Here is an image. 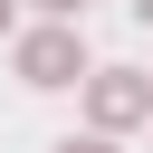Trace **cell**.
Returning a JSON list of instances; mask_svg holds the SVG:
<instances>
[{"label": "cell", "instance_id": "6da1fadb", "mask_svg": "<svg viewBox=\"0 0 153 153\" xmlns=\"http://www.w3.org/2000/svg\"><path fill=\"white\" fill-rule=\"evenodd\" d=\"M10 67H19V86H38V96L86 86V38H76V19H38V29H19Z\"/></svg>", "mask_w": 153, "mask_h": 153}, {"label": "cell", "instance_id": "7a4b0ae2", "mask_svg": "<svg viewBox=\"0 0 153 153\" xmlns=\"http://www.w3.org/2000/svg\"><path fill=\"white\" fill-rule=\"evenodd\" d=\"M143 115H153L143 67H86V134H134Z\"/></svg>", "mask_w": 153, "mask_h": 153}, {"label": "cell", "instance_id": "3957f363", "mask_svg": "<svg viewBox=\"0 0 153 153\" xmlns=\"http://www.w3.org/2000/svg\"><path fill=\"white\" fill-rule=\"evenodd\" d=\"M38 19H86V0H29Z\"/></svg>", "mask_w": 153, "mask_h": 153}, {"label": "cell", "instance_id": "277c9868", "mask_svg": "<svg viewBox=\"0 0 153 153\" xmlns=\"http://www.w3.org/2000/svg\"><path fill=\"white\" fill-rule=\"evenodd\" d=\"M57 153H115V134H67Z\"/></svg>", "mask_w": 153, "mask_h": 153}, {"label": "cell", "instance_id": "5b68a950", "mask_svg": "<svg viewBox=\"0 0 153 153\" xmlns=\"http://www.w3.org/2000/svg\"><path fill=\"white\" fill-rule=\"evenodd\" d=\"M10 19H19V0H0V38H10Z\"/></svg>", "mask_w": 153, "mask_h": 153}, {"label": "cell", "instance_id": "8992f818", "mask_svg": "<svg viewBox=\"0 0 153 153\" xmlns=\"http://www.w3.org/2000/svg\"><path fill=\"white\" fill-rule=\"evenodd\" d=\"M134 19H143V29H153V0H134Z\"/></svg>", "mask_w": 153, "mask_h": 153}]
</instances>
